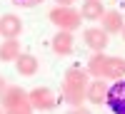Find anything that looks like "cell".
Segmentation results:
<instances>
[{
    "label": "cell",
    "mask_w": 125,
    "mask_h": 114,
    "mask_svg": "<svg viewBox=\"0 0 125 114\" xmlns=\"http://www.w3.org/2000/svg\"><path fill=\"white\" fill-rule=\"evenodd\" d=\"M88 72L80 67H70L65 72V79H62V99L73 107H83L85 102V89H88Z\"/></svg>",
    "instance_id": "6da1fadb"
},
{
    "label": "cell",
    "mask_w": 125,
    "mask_h": 114,
    "mask_svg": "<svg viewBox=\"0 0 125 114\" xmlns=\"http://www.w3.org/2000/svg\"><path fill=\"white\" fill-rule=\"evenodd\" d=\"M88 75L90 77H110V79H123L125 77V60L123 57H108L103 52H95L88 60Z\"/></svg>",
    "instance_id": "7a4b0ae2"
},
{
    "label": "cell",
    "mask_w": 125,
    "mask_h": 114,
    "mask_svg": "<svg viewBox=\"0 0 125 114\" xmlns=\"http://www.w3.org/2000/svg\"><path fill=\"white\" fill-rule=\"evenodd\" d=\"M0 102H3L5 114H28V112H33V107L28 102V92L20 89V87H8L3 92V97H0Z\"/></svg>",
    "instance_id": "3957f363"
},
{
    "label": "cell",
    "mask_w": 125,
    "mask_h": 114,
    "mask_svg": "<svg viewBox=\"0 0 125 114\" xmlns=\"http://www.w3.org/2000/svg\"><path fill=\"white\" fill-rule=\"evenodd\" d=\"M48 17H50V23H53L58 30H65V32L78 30V27H80V20H83L78 10H73V8H68V5H55V8L48 13Z\"/></svg>",
    "instance_id": "277c9868"
},
{
    "label": "cell",
    "mask_w": 125,
    "mask_h": 114,
    "mask_svg": "<svg viewBox=\"0 0 125 114\" xmlns=\"http://www.w3.org/2000/svg\"><path fill=\"white\" fill-rule=\"evenodd\" d=\"M28 102H30V107L38 109V112H50L58 104V97H55V92L50 87H35V89L28 92Z\"/></svg>",
    "instance_id": "5b68a950"
},
{
    "label": "cell",
    "mask_w": 125,
    "mask_h": 114,
    "mask_svg": "<svg viewBox=\"0 0 125 114\" xmlns=\"http://www.w3.org/2000/svg\"><path fill=\"white\" fill-rule=\"evenodd\" d=\"M105 104L110 107L113 114H125V79H118L113 87H108Z\"/></svg>",
    "instance_id": "8992f818"
},
{
    "label": "cell",
    "mask_w": 125,
    "mask_h": 114,
    "mask_svg": "<svg viewBox=\"0 0 125 114\" xmlns=\"http://www.w3.org/2000/svg\"><path fill=\"white\" fill-rule=\"evenodd\" d=\"M83 37H85V45L90 50H95V52H103L108 47V42H110V37H108V32L103 27H88L83 32Z\"/></svg>",
    "instance_id": "52a82bcc"
},
{
    "label": "cell",
    "mask_w": 125,
    "mask_h": 114,
    "mask_svg": "<svg viewBox=\"0 0 125 114\" xmlns=\"http://www.w3.org/2000/svg\"><path fill=\"white\" fill-rule=\"evenodd\" d=\"M73 42H75V37H73V32H65V30H58L53 42H50V47H53L55 55H70L73 52Z\"/></svg>",
    "instance_id": "ba28073f"
},
{
    "label": "cell",
    "mask_w": 125,
    "mask_h": 114,
    "mask_svg": "<svg viewBox=\"0 0 125 114\" xmlns=\"http://www.w3.org/2000/svg\"><path fill=\"white\" fill-rule=\"evenodd\" d=\"M20 32H23L20 17H15V15H3V17H0V35H3V37L15 40V37H20Z\"/></svg>",
    "instance_id": "9c48e42d"
},
{
    "label": "cell",
    "mask_w": 125,
    "mask_h": 114,
    "mask_svg": "<svg viewBox=\"0 0 125 114\" xmlns=\"http://www.w3.org/2000/svg\"><path fill=\"white\" fill-rule=\"evenodd\" d=\"M100 23H103V30H105L108 35L120 32V30H123V17H120L118 10H105L103 17H100Z\"/></svg>",
    "instance_id": "30bf717a"
},
{
    "label": "cell",
    "mask_w": 125,
    "mask_h": 114,
    "mask_svg": "<svg viewBox=\"0 0 125 114\" xmlns=\"http://www.w3.org/2000/svg\"><path fill=\"white\" fill-rule=\"evenodd\" d=\"M105 94H108V87L103 84L100 79L90 82L88 89H85V99H88V102H93V104H103V102H105Z\"/></svg>",
    "instance_id": "8fae6325"
},
{
    "label": "cell",
    "mask_w": 125,
    "mask_h": 114,
    "mask_svg": "<svg viewBox=\"0 0 125 114\" xmlns=\"http://www.w3.org/2000/svg\"><path fill=\"white\" fill-rule=\"evenodd\" d=\"M15 69H18V75H23V77H33L38 72V60L33 55H20L15 60Z\"/></svg>",
    "instance_id": "7c38bea8"
},
{
    "label": "cell",
    "mask_w": 125,
    "mask_h": 114,
    "mask_svg": "<svg viewBox=\"0 0 125 114\" xmlns=\"http://www.w3.org/2000/svg\"><path fill=\"white\" fill-rule=\"evenodd\" d=\"M103 13H105V8H103L100 0H85L80 8V17L83 20H100Z\"/></svg>",
    "instance_id": "4fadbf2b"
},
{
    "label": "cell",
    "mask_w": 125,
    "mask_h": 114,
    "mask_svg": "<svg viewBox=\"0 0 125 114\" xmlns=\"http://www.w3.org/2000/svg\"><path fill=\"white\" fill-rule=\"evenodd\" d=\"M20 57V45L18 40H5L3 45H0V62H13Z\"/></svg>",
    "instance_id": "5bb4252c"
},
{
    "label": "cell",
    "mask_w": 125,
    "mask_h": 114,
    "mask_svg": "<svg viewBox=\"0 0 125 114\" xmlns=\"http://www.w3.org/2000/svg\"><path fill=\"white\" fill-rule=\"evenodd\" d=\"M10 3H15V5H20V8H35V5L43 3V0H10Z\"/></svg>",
    "instance_id": "9a60e30c"
},
{
    "label": "cell",
    "mask_w": 125,
    "mask_h": 114,
    "mask_svg": "<svg viewBox=\"0 0 125 114\" xmlns=\"http://www.w3.org/2000/svg\"><path fill=\"white\" fill-rule=\"evenodd\" d=\"M70 114H90V112H88V109H85V107H75V109H73V112H70Z\"/></svg>",
    "instance_id": "2e32d148"
},
{
    "label": "cell",
    "mask_w": 125,
    "mask_h": 114,
    "mask_svg": "<svg viewBox=\"0 0 125 114\" xmlns=\"http://www.w3.org/2000/svg\"><path fill=\"white\" fill-rule=\"evenodd\" d=\"M5 89H8V84H5V79L0 77V97H3V92H5Z\"/></svg>",
    "instance_id": "e0dca14e"
},
{
    "label": "cell",
    "mask_w": 125,
    "mask_h": 114,
    "mask_svg": "<svg viewBox=\"0 0 125 114\" xmlns=\"http://www.w3.org/2000/svg\"><path fill=\"white\" fill-rule=\"evenodd\" d=\"M55 3H58V5H68V8H70L73 3H75V0H55Z\"/></svg>",
    "instance_id": "ac0fdd59"
},
{
    "label": "cell",
    "mask_w": 125,
    "mask_h": 114,
    "mask_svg": "<svg viewBox=\"0 0 125 114\" xmlns=\"http://www.w3.org/2000/svg\"><path fill=\"white\" fill-rule=\"evenodd\" d=\"M120 32H123V40H125V25H123V30H120Z\"/></svg>",
    "instance_id": "d6986e66"
},
{
    "label": "cell",
    "mask_w": 125,
    "mask_h": 114,
    "mask_svg": "<svg viewBox=\"0 0 125 114\" xmlns=\"http://www.w3.org/2000/svg\"><path fill=\"white\" fill-rule=\"evenodd\" d=\"M0 114H5V112H3V109H0Z\"/></svg>",
    "instance_id": "ffe728a7"
},
{
    "label": "cell",
    "mask_w": 125,
    "mask_h": 114,
    "mask_svg": "<svg viewBox=\"0 0 125 114\" xmlns=\"http://www.w3.org/2000/svg\"><path fill=\"white\" fill-rule=\"evenodd\" d=\"M28 114H33V112H28Z\"/></svg>",
    "instance_id": "44dd1931"
}]
</instances>
